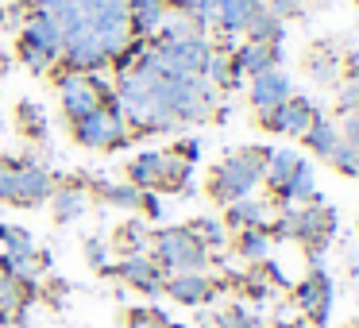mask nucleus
I'll list each match as a JSON object with an SVG mask.
<instances>
[{"label":"nucleus","mask_w":359,"mask_h":328,"mask_svg":"<svg viewBox=\"0 0 359 328\" xmlns=\"http://www.w3.org/2000/svg\"><path fill=\"white\" fill-rule=\"evenodd\" d=\"M16 55H20V62H24L32 74H47V70H55V62H58V58H50L47 50H39L35 43H27V39L16 43Z\"/></svg>","instance_id":"nucleus-31"},{"label":"nucleus","mask_w":359,"mask_h":328,"mask_svg":"<svg viewBox=\"0 0 359 328\" xmlns=\"http://www.w3.org/2000/svg\"><path fill=\"white\" fill-rule=\"evenodd\" d=\"M50 209H55V220L58 224H70L86 212V193L78 186H66V189H55L50 193Z\"/></svg>","instance_id":"nucleus-27"},{"label":"nucleus","mask_w":359,"mask_h":328,"mask_svg":"<svg viewBox=\"0 0 359 328\" xmlns=\"http://www.w3.org/2000/svg\"><path fill=\"white\" fill-rule=\"evenodd\" d=\"M271 235H266V228H248V232H236V251H240V259H248V263H263V259H271Z\"/></svg>","instance_id":"nucleus-25"},{"label":"nucleus","mask_w":359,"mask_h":328,"mask_svg":"<svg viewBox=\"0 0 359 328\" xmlns=\"http://www.w3.org/2000/svg\"><path fill=\"white\" fill-rule=\"evenodd\" d=\"M302 143H305V151H313L317 158H328L336 147H340V132H336L332 120H325L317 112V116H313V124L302 132Z\"/></svg>","instance_id":"nucleus-21"},{"label":"nucleus","mask_w":359,"mask_h":328,"mask_svg":"<svg viewBox=\"0 0 359 328\" xmlns=\"http://www.w3.org/2000/svg\"><path fill=\"white\" fill-rule=\"evenodd\" d=\"M158 178H163V151H147V155L128 163V186L158 189Z\"/></svg>","instance_id":"nucleus-23"},{"label":"nucleus","mask_w":359,"mask_h":328,"mask_svg":"<svg viewBox=\"0 0 359 328\" xmlns=\"http://www.w3.org/2000/svg\"><path fill=\"white\" fill-rule=\"evenodd\" d=\"M8 286H12V274H8V266L0 263V294H4V289H8Z\"/></svg>","instance_id":"nucleus-42"},{"label":"nucleus","mask_w":359,"mask_h":328,"mask_svg":"<svg viewBox=\"0 0 359 328\" xmlns=\"http://www.w3.org/2000/svg\"><path fill=\"white\" fill-rule=\"evenodd\" d=\"M263 8H271L274 16L286 24V20H302L305 16V4L302 0H263Z\"/></svg>","instance_id":"nucleus-35"},{"label":"nucleus","mask_w":359,"mask_h":328,"mask_svg":"<svg viewBox=\"0 0 359 328\" xmlns=\"http://www.w3.org/2000/svg\"><path fill=\"white\" fill-rule=\"evenodd\" d=\"M302 163H305V158L297 155V151H290V147H278V151H271V155H266L263 182L271 186V193H274V197H278L282 189H286V182L294 178L297 170H302Z\"/></svg>","instance_id":"nucleus-19"},{"label":"nucleus","mask_w":359,"mask_h":328,"mask_svg":"<svg viewBox=\"0 0 359 328\" xmlns=\"http://www.w3.org/2000/svg\"><path fill=\"white\" fill-rule=\"evenodd\" d=\"M186 228L197 235V243H201L205 251H217L228 243V228H224V220H217V217H197L194 224H186Z\"/></svg>","instance_id":"nucleus-29"},{"label":"nucleus","mask_w":359,"mask_h":328,"mask_svg":"<svg viewBox=\"0 0 359 328\" xmlns=\"http://www.w3.org/2000/svg\"><path fill=\"white\" fill-rule=\"evenodd\" d=\"M58 58L66 62V70H70V74H93V70H104V66L112 62V58L104 55L101 39H97L89 27L62 35V55H58Z\"/></svg>","instance_id":"nucleus-9"},{"label":"nucleus","mask_w":359,"mask_h":328,"mask_svg":"<svg viewBox=\"0 0 359 328\" xmlns=\"http://www.w3.org/2000/svg\"><path fill=\"white\" fill-rule=\"evenodd\" d=\"M348 328H359V324H348Z\"/></svg>","instance_id":"nucleus-46"},{"label":"nucleus","mask_w":359,"mask_h":328,"mask_svg":"<svg viewBox=\"0 0 359 328\" xmlns=\"http://www.w3.org/2000/svg\"><path fill=\"white\" fill-rule=\"evenodd\" d=\"M55 174L47 170L43 163H16V178H12V197L8 205H20V209H35V205L50 201V193H55Z\"/></svg>","instance_id":"nucleus-8"},{"label":"nucleus","mask_w":359,"mask_h":328,"mask_svg":"<svg viewBox=\"0 0 359 328\" xmlns=\"http://www.w3.org/2000/svg\"><path fill=\"white\" fill-rule=\"evenodd\" d=\"M166 12L170 8H166L163 0H128V32L135 39H151L163 27Z\"/></svg>","instance_id":"nucleus-16"},{"label":"nucleus","mask_w":359,"mask_h":328,"mask_svg":"<svg viewBox=\"0 0 359 328\" xmlns=\"http://www.w3.org/2000/svg\"><path fill=\"white\" fill-rule=\"evenodd\" d=\"M294 305L302 309L305 324H328V313H332V278L325 274V266H313L302 282L294 286Z\"/></svg>","instance_id":"nucleus-6"},{"label":"nucleus","mask_w":359,"mask_h":328,"mask_svg":"<svg viewBox=\"0 0 359 328\" xmlns=\"http://www.w3.org/2000/svg\"><path fill=\"white\" fill-rule=\"evenodd\" d=\"M166 324H170V320L158 309H132L128 313V328H166Z\"/></svg>","instance_id":"nucleus-34"},{"label":"nucleus","mask_w":359,"mask_h":328,"mask_svg":"<svg viewBox=\"0 0 359 328\" xmlns=\"http://www.w3.org/2000/svg\"><path fill=\"white\" fill-rule=\"evenodd\" d=\"M224 228L228 232H248V228H266V205L255 197H240V201L224 205Z\"/></svg>","instance_id":"nucleus-20"},{"label":"nucleus","mask_w":359,"mask_h":328,"mask_svg":"<svg viewBox=\"0 0 359 328\" xmlns=\"http://www.w3.org/2000/svg\"><path fill=\"white\" fill-rule=\"evenodd\" d=\"M16 124H20V132L24 135H32V139H39L43 132H47V120H43V109L35 101H24L16 109Z\"/></svg>","instance_id":"nucleus-32"},{"label":"nucleus","mask_w":359,"mask_h":328,"mask_svg":"<svg viewBox=\"0 0 359 328\" xmlns=\"http://www.w3.org/2000/svg\"><path fill=\"white\" fill-rule=\"evenodd\" d=\"M151 259L166 274H182V271H209L212 251H205L186 224H174V228L151 232Z\"/></svg>","instance_id":"nucleus-2"},{"label":"nucleus","mask_w":359,"mask_h":328,"mask_svg":"<svg viewBox=\"0 0 359 328\" xmlns=\"http://www.w3.org/2000/svg\"><path fill=\"white\" fill-rule=\"evenodd\" d=\"M97 197H101L104 205H112V209H128V212H140V193L143 189H135V186H128V182H97Z\"/></svg>","instance_id":"nucleus-26"},{"label":"nucleus","mask_w":359,"mask_h":328,"mask_svg":"<svg viewBox=\"0 0 359 328\" xmlns=\"http://www.w3.org/2000/svg\"><path fill=\"white\" fill-rule=\"evenodd\" d=\"M336 132H340V139L348 143V147H355V151H359V112H348V116H340Z\"/></svg>","instance_id":"nucleus-37"},{"label":"nucleus","mask_w":359,"mask_h":328,"mask_svg":"<svg viewBox=\"0 0 359 328\" xmlns=\"http://www.w3.org/2000/svg\"><path fill=\"white\" fill-rule=\"evenodd\" d=\"M328 163H332V170L336 174H348V178H359V151L355 147H348V143L340 139V147L328 155Z\"/></svg>","instance_id":"nucleus-33"},{"label":"nucleus","mask_w":359,"mask_h":328,"mask_svg":"<svg viewBox=\"0 0 359 328\" xmlns=\"http://www.w3.org/2000/svg\"><path fill=\"white\" fill-rule=\"evenodd\" d=\"M274 201H282V205H317L320 201V189H317V178H313V166L302 163V170L286 182V189H282Z\"/></svg>","instance_id":"nucleus-22"},{"label":"nucleus","mask_w":359,"mask_h":328,"mask_svg":"<svg viewBox=\"0 0 359 328\" xmlns=\"http://www.w3.org/2000/svg\"><path fill=\"white\" fill-rule=\"evenodd\" d=\"M212 328H266V324H263V317L248 313L243 305H232V309L212 313Z\"/></svg>","instance_id":"nucleus-30"},{"label":"nucleus","mask_w":359,"mask_h":328,"mask_svg":"<svg viewBox=\"0 0 359 328\" xmlns=\"http://www.w3.org/2000/svg\"><path fill=\"white\" fill-rule=\"evenodd\" d=\"M151 55L174 78H201L205 62L212 55V43L205 35H189V39H178V43H158V47H151Z\"/></svg>","instance_id":"nucleus-4"},{"label":"nucleus","mask_w":359,"mask_h":328,"mask_svg":"<svg viewBox=\"0 0 359 328\" xmlns=\"http://www.w3.org/2000/svg\"><path fill=\"white\" fill-rule=\"evenodd\" d=\"M355 112H359V109H355Z\"/></svg>","instance_id":"nucleus-47"},{"label":"nucleus","mask_w":359,"mask_h":328,"mask_svg":"<svg viewBox=\"0 0 359 328\" xmlns=\"http://www.w3.org/2000/svg\"><path fill=\"white\" fill-rule=\"evenodd\" d=\"M263 8V0H217L212 12H217V32L220 35H236L248 27V20Z\"/></svg>","instance_id":"nucleus-18"},{"label":"nucleus","mask_w":359,"mask_h":328,"mask_svg":"<svg viewBox=\"0 0 359 328\" xmlns=\"http://www.w3.org/2000/svg\"><path fill=\"white\" fill-rule=\"evenodd\" d=\"M166 328H189V324H166Z\"/></svg>","instance_id":"nucleus-45"},{"label":"nucleus","mask_w":359,"mask_h":328,"mask_svg":"<svg viewBox=\"0 0 359 328\" xmlns=\"http://www.w3.org/2000/svg\"><path fill=\"white\" fill-rule=\"evenodd\" d=\"M302 4H325V0H302Z\"/></svg>","instance_id":"nucleus-44"},{"label":"nucleus","mask_w":359,"mask_h":328,"mask_svg":"<svg viewBox=\"0 0 359 328\" xmlns=\"http://www.w3.org/2000/svg\"><path fill=\"white\" fill-rule=\"evenodd\" d=\"M163 4H166L170 12H178V8H182V0H163Z\"/></svg>","instance_id":"nucleus-43"},{"label":"nucleus","mask_w":359,"mask_h":328,"mask_svg":"<svg viewBox=\"0 0 359 328\" xmlns=\"http://www.w3.org/2000/svg\"><path fill=\"white\" fill-rule=\"evenodd\" d=\"M266 155H271V147H240L232 155H224L209 174V197L217 205H232L240 197H251V189L263 182Z\"/></svg>","instance_id":"nucleus-1"},{"label":"nucleus","mask_w":359,"mask_h":328,"mask_svg":"<svg viewBox=\"0 0 359 328\" xmlns=\"http://www.w3.org/2000/svg\"><path fill=\"white\" fill-rule=\"evenodd\" d=\"M359 109V86L355 81H348V86L340 89V97H336V116H348V112Z\"/></svg>","instance_id":"nucleus-38"},{"label":"nucleus","mask_w":359,"mask_h":328,"mask_svg":"<svg viewBox=\"0 0 359 328\" xmlns=\"http://www.w3.org/2000/svg\"><path fill=\"white\" fill-rule=\"evenodd\" d=\"M20 39L35 43V47L47 50L50 58L62 55V27H58V20L50 16V12H32V16H27V24L20 27Z\"/></svg>","instance_id":"nucleus-15"},{"label":"nucleus","mask_w":359,"mask_h":328,"mask_svg":"<svg viewBox=\"0 0 359 328\" xmlns=\"http://www.w3.org/2000/svg\"><path fill=\"white\" fill-rule=\"evenodd\" d=\"M109 274H116V278H124L132 289H140V294H163V282H166V271L151 259V251H140V255H124L120 259V266L116 271H109Z\"/></svg>","instance_id":"nucleus-11"},{"label":"nucleus","mask_w":359,"mask_h":328,"mask_svg":"<svg viewBox=\"0 0 359 328\" xmlns=\"http://www.w3.org/2000/svg\"><path fill=\"white\" fill-rule=\"evenodd\" d=\"M128 124H124V116H120L116 109H97V112H89L86 120H78L74 124V139L81 143L86 151H116V147H124L128 143Z\"/></svg>","instance_id":"nucleus-3"},{"label":"nucleus","mask_w":359,"mask_h":328,"mask_svg":"<svg viewBox=\"0 0 359 328\" xmlns=\"http://www.w3.org/2000/svg\"><path fill=\"white\" fill-rule=\"evenodd\" d=\"M286 97H290V74L286 70H266V74H259V78H251V86H248V101L255 112L274 109V104H282Z\"/></svg>","instance_id":"nucleus-14"},{"label":"nucleus","mask_w":359,"mask_h":328,"mask_svg":"<svg viewBox=\"0 0 359 328\" xmlns=\"http://www.w3.org/2000/svg\"><path fill=\"white\" fill-rule=\"evenodd\" d=\"M243 32H248V43H274V47H278V43L286 39V24H282L271 8H259L255 16L248 20Z\"/></svg>","instance_id":"nucleus-24"},{"label":"nucleus","mask_w":359,"mask_h":328,"mask_svg":"<svg viewBox=\"0 0 359 328\" xmlns=\"http://www.w3.org/2000/svg\"><path fill=\"white\" fill-rule=\"evenodd\" d=\"M86 259H89V266L104 271V247H101L97 240H86Z\"/></svg>","instance_id":"nucleus-41"},{"label":"nucleus","mask_w":359,"mask_h":328,"mask_svg":"<svg viewBox=\"0 0 359 328\" xmlns=\"http://www.w3.org/2000/svg\"><path fill=\"white\" fill-rule=\"evenodd\" d=\"M12 178H16V163H4L0 158V201L12 197Z\"/></svg>","instance_id":"nucleus-39"},{"label":"nucleus","mask_w":359,"mask_h":328,"mask_svg":"<svg viewBox=\"0 0 359 328\" xmlns=\"http://www.w3.org/2000/svg\"><path fill=\"white\" fill-rule=\"evenodd\" d=\"M27 4L24 0H16V4H8V8H0V27H12V32H20V27L27 24Z\"/></svg>","instance_id":"nucleus-36"},{"label":"nucleus","mask_w":359,"mask_h":328,"mask_svg":"<svg viewBox=\"0 0 359 328\" xmlns=\"http://www.w3.org/2000/svg\"><path fill=\"white\" fill-rule=\"evenodd\" d=\"M313 116H317V104L309 97H286L282 104L259 112V124L266 132H278V135H302L313 124Z\"/></svg>","instance_id":"nucleus-10"},{"label":"nucleus","mask_w":359,"mask_h":328,"mask_svg":"<svg viewBox=\"0 0 359 328\" xmlns=\"http://www.w3.org/2000/svg\"><path fill=\"white\" fill-rule=\"evenodd\" d=\"M140 209L147 212L151 220H158V217H163V201H158V197L151 193V189H143V193H140Z\"/></svg>","instance_id":"nucleus-40"},{"label":"nucleus","mask_w":359,"mask_h":328,"mask_svg":"<svg viewBox=\"0 0 359 328\" xmlns=\"http://www.w3.org/2000/svg\"><path fill=\"white\" fill-rule=\"evenodd\" d=\"M336 224H340V220H336V209H328L325 201L302 205V209H297V232H294V240L309 251V263L313 266H320V255H325V247L332 243V235H336Z\"/></svg>","instance_id":"nucleus-5"},{"label":"nucleus","mask_w":359,"mask_h":328,"mask_svg":"<svg viewBox=\"0 0 359 328\" xmlns=\"http://www.w3.org/2000/svg\"><path fill=\"white\" fill-rule=\"evenodd\" d=\"M228 58H232V70L240 74V78H248V81L282 66V50L274 47V43H243V47H236Z\"/></svg>","instance_id":"nucleus-13"},{"label":"nucleus","mask_w":359,"mask_h":328,"mask_svg":"<svg viewBox=\"0 0 359 328\" xmlns=\"http://www.w3.org/2000/svg\"><path fill=\"white\" fill-rule=\"evenodd\" d=\"M116 251L120 255H140V251H147L151 247V228L143 224V220H128V224H120L116 228Z\"/></svg>","instance_id":"nucleus-28"},{"label":"nucleus","mask_w":359,"mask_h":328,"mask_svg":"<svg viewBox=\"0 0 359 328\" xmlns=\"http://www.w3.org/2000/svg\"><path fill=\"white\" fill-rule=\"evenodd\" d=\"M163 294H170L178 305L197 309V305H205L212 294H217V282H212L205 271H182V274H166Z\"/></svg>","instance_id":"nucleus-12"},{"label":"nucleus","mask_w":359,"mask_h":328,"mask_svg":"<svg viewBox=\"0 0 359 328\" xmlns=\"http://www.w3.org/2000/svg\"><path fill=\"white\" fill-rule=\"evenodd\" d=\"M305 74H309V81H317L320 89H332V86H340L344 58L336 55L332 47H313L309 55H305Z\"/></svg>","instance_id":"nucleus-17"},{"label":"nucleus","mask_w":359,"mask_h":328,"mask_svg":"<svg viewBox=\"0 0 359 328\" xmlns=\"http://www.w3.org/2000/svg\"><path fill=\"white\" fill-rule=\"evenodd\" d=\"M58 101H62V116L70 124H78L89 112L101 109V78H93V74H62L58 78Z\"/></svg>","instance_id":"nucleus-7"}]
</instances>
